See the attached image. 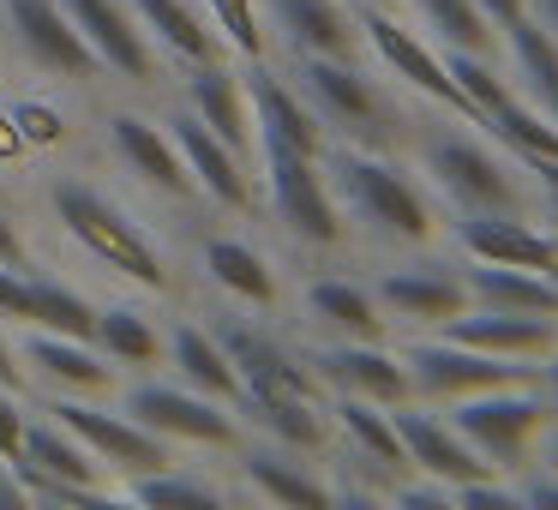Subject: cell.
Instances as JSON below:
<instances>
[{
    "label": "cell",
    "instance_id": "60d3db41",
    "mask_svg": "<svg viewBox=\"0 0 558 510\" xmlns=\"http://www.w3.org/2000/svg\"><path fill=\"white\" fill-rule=\"evenodd\" d=\"M13 126L25 145H61L66 138V121L49 109V102H13Z\"/></svg>",
    "mask_w": 558,
    "mask_h": 510
},
{
    "label": "cell",
    "instance_id": "d4e9b609",
    "mask_svg": "<svg viewBox=\"0 0 558 510\" xmlns=\"http://www.w3.org/2000/svg\"><path fill=\"white\" fill-rule=\"evenodd\" d=\"M481 126H486V133H493L505 150H517L529 169H541L546 181H558V126L546 121L534 102H522L517 90H505V97H498L493 109L481 114Z\"/></svg>",
    "mask_w": 558,
    "mask_h": 510
},
{
    "label": "cell",
    "instance_id": "836d02e7",
    "mask_svg": "<svg viewBox=\"0 0 558 510\" xmlns=\"http://www.w3.org/2000/svg\"><path fill=\"white\" fill-rule=\"evenodd\" d=\"M205 270H210V282H217L222 294H234V301H246V306H270L277 301V270L265 265V253L258 246H246V241H210L205 246Z\"/></svg>",
    "mask_w": 558,
    "mask_h": 510
},
{
    "label": "cell",
    "instance_id": "4fadbf2b",
    "mask_svg": "<svg viewBox=\"0 0 558 510\" xmlns=\"http://www.w3.org/2000/svg\"><path fill=\"white\" fill-rule=\"evenodd\" d=\"M169 138H174V150H181V162H186V174H193L198 193L217 198L222 210H253V174H246V157L222 145L193 109H181L169 121Z\"/></svg>",
    "mask_w": 558,
    "mask_h": 510
},
{
    "label": "cell",
    "instance_id": "f5cc1de1",
    "mask_svg": "<svg viewBox=\"0 0 558 510\" xmlns=\"http://www.w3.org/2000/svg\"><path fill=\"white\" fill-rule=\"evenodd\" d=\"M541 385H546V390H553V397H558V349L546 354V366H541Z\"/></svg>",
    "mask_w": 558,
    "mask_h": 510
},
{
    "label": "cell",
    "instance_id": "9c48e42d",
    "mask_svg": "<svg viewBox=\"0 0 558 510\" xmlns=\"http://www.w3.org/2000/svg\"><path fill=\"white\" fill-rule=\"evenodd\" d=\"M54 421L102 462V469H121V474H157L174 469L169 457V438H157L150 426H138L133 414H109V409H90V402L61 397L54 402Z\"/></svg>",
    "mask_w": 558,
    "mask_h": 510
},
{
    "label": "cell",
    "instance_id": "ee69618b",
    "mask_svg": "<svg viewBox=\"0 0 558 510\" xmlns=\"http://www.w3.org/2000/svg\"><path fill=\"white\" fill-rule=\"evenodd\" d=\"M517 493H522V505H541V510H553V505H558V474H553V469H541L529 486H517Z\"/></svg>",
    "mask_w": 558,
    "mask_h": 510
},
{
    "label": "cell",
    "instance_id": "44dd1931",
    "mask_svg": "<svg viewBox=\"0 0 558 510\" xmlns=\"http://www.w3.org/2000/svg\"><path fill=\"white\" fill-rule=\"evenodd\" d=\"M253 126H258V145L270 150H301V157L325 150V121L313 114V102L270 73H253Z\"/></svg>",
    "mask_w": 558,
    "mask_h": 510
},
{
    "label": "cell",
    "instance_id": "e575fe53",
    "mask_svg": "<svg viewBox=\"0 0 558 510\" xmlns=\"http://www.w3.org/2000/svg\"><path fill=\"white\" fill-rule=\"evenodd\" d=\"M19 457L37 462L43 474H61V481H78V486H102V462L90 457L85 445H78L73 433H66L61 421H25V445H19Z\"/></svg>",
    "mask_w": 558,
    "mask_h": 510
},
{
    "label": "cell",
    "instance_id": "681fc988",
    "mask_svg": "<svg viewBox=\"0 0 558 510\" xmlns=\"http://www.w3.org/2000/svg\"><path fill=\"white\" fill-rule=\"evenodd\" d=\"M522 13L534 19V25H546L558 37V0H522Z\"/></svg>",
    "mask_w": 558,
    "mask_h": 510
},
{
    "label": "cell",
    "instance_id": "603a6c76",
    "mask_svg": "<svg viewBox=\"0 0 558 510\" xmlns=\"http://www.w3.org/2000/svg\"><path fill=\"white\" fill-rule=\"evenodd\" d=\"M270 25L282 31L294 54H337V61H354V19L342 13L337 0H265Z\"/></svg>",
    "mask_w": 558,
    "mask_h": 510
},
{
    "label": "cell",
    "instance_id": "5bb4252c",
    "mask_svg": "<svg viewBox=\"0 0 558 510\" xmlns=\"http://www.w3.org/2000/svg\"><path fill=\"white\" fill-rule=\"evenodd\" d=\"M457 246L474 265H517V270L558 277V234H541L522 217H505V210H462Z\"/></svg>",
    "mask_w": 558,
    "mask_h": 510
},
{
    "label": "cell",
    "instance_id": "7bdbcfd3",
    "mask_svg": "<svg viewBox=\"0 0 558 510\" xmlns=\"http://www.w3.org/2000/svg\"><path fill=\"white\" fill-rule=\"evenodd\" d=\"M25 445V409H19V390L0 385V462H13Z\"/></svg>",
    "mask_w": 558,
    "mask_h": 510
},
{
    "label": "cell",
    "instance_id": "e0dca14e",
    "mask_svg": "<svg viewBox=\"0 0 558 510\" xmlns=\"http://www.w3.org/2000/svg\"><path fill=\"white\" fill-rule=\"evenodd\" d=\"M390 421H397V438H402V450H409V469L433 474V481H445V486L486 481V474H493V462L474 457L469 438H462L450 421H438V414H414V409H402V402H397Z\"/></svg>",
    "mask_w": 558,
    "mask_h": 510
},
{
    "label": "cell",
    "instance_id": "8fae6325",
    "mask_svg": "<svg viewBox=\"0 0 558 510\" xmlns=\"http://www.w3.org/2000/svg\"><path fill=\"white\" fill-rule=\"evenodd\" d=\"M7 7V25H13L19 49L31 66L54 78H90L97 73V54L85 49V37L73 31V19L61 13V0H0Z\"/></svg>",
    "mask_w": 558,
    "mask_h": 510
},
{
    "label": "cell",
    "instance_id": "30bf717a",
    "mask_svg": "<svg viewBox=\"0 0 558 510\" xmlns=\"http://www.w3.org/2000/svg\"><path fill=\"white\" fill-rule=\"evenodd\" d=\"M126 414H133L138 426H150L157 438H186V445H234L241 438V426H234V414L222 409V402L198 397V390L186 385H138L133 397H126Z\"/></svg>",
    "mask_w": 558,
    "mask_h": 510
},
{
    "label": "cell",
    "instance_id": "2e32d148",
    "mask_svg": "<svg viewBox=\"0 0 558 510\" xmlns=\"http://www.w3.org/2000/svg\"><path fill=\"white\" fill-rule=\"evenodd\" d=\"M450 342H469L481 354L498 361H546L558 349V318H534V313H498V306H469L445 325Z\"/></svg>",
    "mask_w": 558,
    "mask_h": 510
},
{
    "label": "cell",
    "instance_id": "8d00e7d4",
    "mask_svg": "<svg viewBox=\"0 0 558 510\" xmlns=\"http://www.w3.org/2000/svg\"><path fill=\"white\" fill-rule=\"evenodd\" d=\"M31 325L54 330V337H85L90 342V330H97V306H90L78 289H66V282L31 277Z\"/></svg>",
    "mask_w": 558,
    "mask_h": 510
},
{
    "label": "cell",
    "instance_id": "4dcf8cb0",
    "mask_svg": "<svg viewBox=\"0 0 558 510\" xmlns=\"http://www.w3.org/2000/svg\"><path fill=\"white\" fill-rule=\"evenodd\" d=\"M505 37H510V54H517L522 85H529V102H534V109H541L546 121L558 126V37H553L546 25H534L529 13L510 19Z\"/></svg>",
    "mask_w": 558,
    "mask_h": 510
},
{
    "label": "cell",
    "instance_id": "9a60e30c",
    "mask_svg": "<svg viewBox=\"0 0 558 510\" xmlns=\"http://www.w3.org/2000/svg\"><path fill=\"white\" fill-rule=\"evenodd\" d=\"M313 378H325L337 397H361L378 402V409H397L409 402V366L397 354H385L378 342H337V349H318L313 354Z\"/></svg>",
    "mask_w": 558,
    "mask_h": 510
},
{
    "label": "cell",
    "instance_id": "c3c4849f",
    "mask_svg": "<svg viewBox=\"0 0 558 510\" xmlns=\"http://www.w3.org/2000/svg\"><path fill=\"white\" fill-rule=\"evenodd\" d=\"M474 7H481V13H486V19H493V25H498V31H505V25H510V19H522V0H474Z\"/></svg>",
    "mask_w": 558,
    "mask_h": 510
},
{
    "label": "cell",
    "instance_id": "7a4b0ae2",
    "mask_svg": "<svg viewBox=\"0 0 558 510\" xmlns=\"http://www.w3.org/2000/svg\"><path fill=\"white\" fill-rule=\"evenodd\" d=\"M49 210H54V222H61V229L73 234V241L85 246L102 270L138 282V289H169L162 246L150 241V234L138 229V222L126 217L109 193H97V186H85V181H54L49 186Z\"/></svg>",
    "mask_w": 558,
    "mask_h": 510
},
{
    "label": "cell",
    "instance_id": "7dc6e473",
    "mask_svg": "<svg viewBox=\"0 0 558 510\" xmlns=\"http://www.w3.org/2000/svg\"><path fill=\"white\" fill-rule=\"evenodd\" d=\"M25 258V241H19V229H13V217L0 210V265H19Z\"/></svg>",
    "mask_w": 558,
    "mask_h": 510
},
{
    "label": "cell",
    "instance_id": "f546056e",
    "mask_svg": "<svg viewBox=\"0 0 558 510\" xmlns=\"http://www.w3.org/2000/svg\"><path fill=\"white\" fill-rule=\"evenodd\" d=\"M241 474H246V486H253L258 498H270V505H306V510H325V505H337V498H342L330 481L306 474L301 462H289L282 450H246Z\"/></svg>",
    "mask_w": 558,
    "mask_h": 510
},
{
    "label": "cell",
    "instance_id": "1f68e13d",
    "mask_svg": "<svg viewBox=\"0 0 558 510\" xmlns=\"http://www.w3.org/2000/svg\"><path fill=\"white\" fill-rule=\"evenodd\" d=\"M241 414L270 433L282 450H318L325 445V414L313 409V397H258V390H241Z\"/></svg>",
    "mask_w": 558,
    "mask_h": 510
},
{
    "label": "cell",
    "instance_id": "d6986e66",
    "mask_svg": "<svg viewBox=\"0 0 558 510\" xmlns=\"http://www.w3.org/2000/svg\"><path fill=\"white\" fill-rule=\"evenodd\" d=\"M109 145H114V157H121V169L138 174L145 186H157V193H169V198H193L198 193L193 174H186V162H181V150H174V138H169V126L145 121V114H114Z\"/></svg>",
    "mask_w": 558,
    "mask_h": 510
},
{
    "label": "cell",
    "instance_id": "816d5d0a",
    "mask_svg": "<svg viewBox=\"0 0 558 510\" xmlns=\"http://www.w3.org/2000/svg\"><path fill=\"white\" fill-rule=\"evenodd\" d=\"M19 150H25V138H19L13 114H0V157H19Z\"/></svg>",
    "mask_w": 558,
    "mask_h": 510
},
{
    "label": "cell",
    "instance_id": "8992f818",
    "mask_svg": "<svg viewBox=\"0 0 558 510\" xmlns=\"http://www.w3.org/2000/svg\"><path fill=\"white\" fill-rule=\"evenodd\" d=\"M402 366H409V390L426 402H462V397H481V390L522 385V378H529L522 361H498V354H481V349L450 342V337L402 349Z\"/></svg>",
    "mask_w": 558,
    "mask_h": 510
},
{
    "label": "cell",
    "instance_id": "83f0119b",
    "mask_svg": "<svg viewBox=\"0 0 558 510\" xmlns=\"http://www.w3.org/2000/svg\"><path fill=\"white\" fill-rule=\"evenodd\" d=\"M169 361H174V373H181V385L198 390V397H210V402H234V397H241V373H234V361L222 354V342L210 337V330L181 325L169 337Z\"/></svg>",
    "mask_w": 558,
    "mask_h": 510
},
{
    "label": "cell",
    "instance_id": "f6af8a7d",
    "mask_svg": "<svg viewBox=\"0 0 558 510\" xmlns=\"http://www.w3.org/2000/svg\"><path fill=\"white\" fill-rule=\"evenodd\" d=\"M397 505H450V486H445V481H426V486H397Z\"/></svg>",
    "mask_w": 558,
    "mask_h": 510
},
{
    "label": "cell",
    "instance_id": "f35d334b",
    "mask_svg": "<svg viewBox=\"0 0 558 510\" xmlns=\"http://www.w3.org/2000/svg\"><path fill=\"white\" fill-rule=\"evenodd\" d=\"M133 498H138V505H157V510H169V505H193V510L222 505V493L205 481V474H174V469L138 474V481H133Z\"/></svg>",
    "mask_w": 558,
    "mask_h": 510
},
{
    "label": "cell",
    "instance_id": "74e56055",
    "mask_svg": "<svg viewBox=\"0 0 558 510\" xmlns=\"http://www.w3.org/2000/svg\"><path fill=\"white\" fill-rule=\"evenodd\" d=\"M414 13L426 19V31L445 37V49H462V54L493 49V19H486L474 0H414Z\"/></svg>",
    "mask_w": 558,
    "mask_h": 510
},
{
    "label": "cell",
    "instance_id": "ab89813d",
    "mask_svg": "<svg viewBox=\"0 0 558 510\" xmlns=\"http://www.w3.org/2000/svg\"><path fill=\"white\" fill-rule=\"evenodd\" d=\"M210 19H217L222 42L234 54H265V25H258V0H210Z\"/></svg>",
    "mask_w": 558,
    "mask_h": 510
},
{
    "label": "cell",
    "instance_id": "ac0fdd59",
    "mask_svg": "<svg viewBox=\"0 0 558 510\" xmlns=\"http://www.w3.org/2000/svg\"><path fill=\"white\" fill-rule=\"evenodd\" d=\"M19 361H25L31 378H43V385L61 390V397H97V390L114 385L109 354H102L97 342H85V337H54V330H37V337H25Z\"/></svg>",
    "mask_w": 558,
    "mask_h": 510
},
{
    "label": "cell",
    "instance_id": "cb8c5ba5",
    "mask_svg": "<svg viewBox=\"0 0 558 510\" xmlns=\"http://www.w3.org/2000/svg\"><path fill=\"white\" fill-rule=\"evenodd\" d=\"M186 109H193L229 150H241V157L253 150V114H246V90H241V78H234L222 61L193 66V78H186Z\"/></svg>",
    "mask_w": 558,
    "mask_h": 510
},
{
    "label": "cell",
    "instance_id": "ba28073f",
    "mask_svg": "<svg viewBox=\"0 0 558 510\" xmlns=\"http://www.w3.org/2000/svg\"><path fill=\"white\" fill-rule=\"evenodd\" d=\"M354 31H361V37L373 42V54H378V61H385L390 73H397L402 85H409V90H421L426 102H438V109L462 114L469 126H481V109H474V102L462 97V85L450 78L445 54H433L421 37H414V31H402L397 19H390V13H378V7H366V13H361V25H354Z\"/></svg>",
    "mask_w": 558,
    "mask_h": 510
},
{
    "label": "cell",
    "instance_id": "52a82bcc",
    "mask_svg": "<svg viewBox=\"0 0 558 510\" xmlns=\"http://www.w3.org/2000/svg\"><path fill=\"white\" fill-rule=\"evenodd\" d=\"M265 174H270V210H277V222L294 241H306V246H337L342 241V210H337L330 181L318 174V157L265 145Z\"/></svg>",
    "mask_w": 558,
    "mask_h": 510
},
{
    "label": "cell",
    "instance_id": "b9f144b4",
    "mask_svg": "<svg viewBox=\"0 0 558 510\" xmlns=\"http://www.w3.org/2000/svg\"><path fill=\"white\" fill-rule=\"evenodd\" d=\"M0 318L31 325V277H19V265H0Z\"/></svg>",
    "mask_w": 558,
    "mask_h": 510
},
{
    "label": "cell",
    "instance_id": "7c38bea8",
    "mask_svg": "<svg viewBox=\"0 0 558 510\" xmlns=\"http://www.w3.org/2000/svg\"><path fill=\"white\" fill-rule=\"evenodd\" d=\"M61 13L73 19L85 49L97 54V66H109V73H121V78L157 73V54H150V37L133 19V7H121V0H61Z\"/></svg>",
    "mask_w": 558,
    "mask_h": 510
},
{
    "label": "cell",
    "instance_id": "7402d4cb",
    "mask_svg": "<svg viewBox=\"0 0 558 510\" xmlns=\"http://www.w3.org/2000/svg\"><path fill=\"white\" fill-rule=\"evenodd\" d=\"M378 306L397 313L402 325H450L457 313H469V289L445 270H385Z\"/></svg>",
    "mask_w": 558,
    "mask_h": 510
},
{
    "label": "cell",
    "instance_id": "5b68a950",
    "mask_svg": "<svg viewBox=\"0 0 558 510\" xmlns=\"http://www.w3.org/2000/svg\"><path fill=\"white\" fill-rule=\"evenodd\" d=\"M433 186L450 198L457 210H505V217H522V181L481 145V138H457V133H438L426 138L421 150Z\"/></svg>",
    "mask_w": 558,
    "mask_h": 510
},
{
    "label": "cell",
    "instance_id": "4316f807",
    "mask_svg": "<svg viewBox=\"0 0 558 510\" xmlns=\"http://www.w3.org/2000/svg\"><path fill=\"white\" fill-rule=\"evenodd\" d=\"M306 313H313V325L337 330L342 342H378L385 337V313H378V294L361 289V282L349 277H325L306 289Z\"/></svg>",
    "mask_w": 558,
    "mask_h": 510
},
{
    "label": "cell",
    "instance_id": "f907efd6",
    "mask_svg": "<svg viewBox=\"0 0 558 510\" xmlns=\"http://www.w3.org/2000/svg\"><path fill=\"white\" fill-rule=\"evenodd\" d=\"M553 414H558V409H553ZM534 445H541V469L558 474V421H546V433L534 438Z\"/></svg>",
    "mask_w": 558,
    "mask_h": 510
},
{
    "label": "cell",
    "instance_id": "484cf974",
    "mask_svg": "<svg viewBox=\"0 0 558 510\" xmlns=\"http://www.w3.org/2000/svg\"><path fill=\"white\" fill-rule=\"evenodd\" d=\"M469 306H498V313H534V318H558V277L541 270H517V265H474L462 277Z\"/></svg>",
    "mask_w": 558,
    "mask_h": 510
},
{
    "label": "cell",
    "instance_id": "277c9868",
    "mask_svg": "<svg viewBox=\"0 0 558 510\" xmlns=\"http://www.w3.org/2000/svg\"><path fill=\"white\" fill-rule=\"evenodd\" d=\"M553 421V390H522V385H498L481 390V397H462L450 402V426L469 438L474 457L493 462V474H517L529 469L534 457V438L546 433Z\"/></svg>",
    "mask_w": 558,
    "mask_h": 510
},
{
    "label": "cell",
    "instance_id": "3957f363",
    "mask_svg": "<svg viewBox=\"0 0 558 510\" xmlns=\"http://www.w3.org/2000/svg\"><path fill=\"white\" fill-rule=\"evenodd\" d=\"M294 78H301L294 90L313 102V114L325 126H337L349 145L385 150L390 138H397V102H390L354 61H337V54H294Z\"/></svg>",
    "mask_w": 558,
    "mask_h": 510
},
{
    "label": "cell",
    "instance_id": "f1b7e54d",
    "mask_svg": "<svg viewBox=\"0 0 558 510\" xmlns=\"http://www.w3.org/2000/svg\"><path fill=\"white\" fill-rule=\"evenodd\" d=\"M133 19L145 25V37H157L162 49H174L181 61H193V66L222 61V37L186 7V0H133Z\"/></svg>",
    "mask_w": 558,
    "mask_h": 510
},
{
    "label": "cell",
    "instance_id": "ffe728a7",
    "mask_svg": "<svg viewBox=\"0 0 558 510\" xmlns=\"http://www.w3.org/2000/svg\"><path fill=\"white\" fill-rule=\"evenodd\" d=\"M217 342L234 361V373H241V390H258V397H313V366H301L282 342H270L265 330L222 325Z\"/></svg>",
    "mask_w": 558,
    "mask_h": 510
},
{
    "label": "cell",
    "instance_id": "d6a6232c",
    "mask_svg": "<svg viewBox=\"0 0 558 510\" xmlns=\"http://www.w3.org/2000/svg\"><path fill=\"white\" fill-rule=\"evenodd\" d=\"M337 421H342V433H349L354 462H361V469H378V474H402V469H409V450H402V438H397V421L378 414V402L342 397L337 402Z\"/></svg>",
    "mask_w": 558,
    "mask_h": 510
},
{
    "label": "cell",
    "instance_id": "d590c367",
    "mask_svg": "<svg viewBox=\"0 0 558 510\" xmlns=\"http://www.w3.org/2000/svg\"><path fill=\"white\" fill-rule=\"evenodd\" d=\"M90 342H97L109 361H121V366H150L162 354L157 325H150L138 306H97V330H90Z\"/></svg>",
    "mask_w": 558,
    "mask_h": 510
},
{
    "label": "cell",
    "instance_id": "bcb514c9",
    "mask_svg": "<svg viewBox=\"0 0 558 510\" xmlns=\"http://www.w3.org/2000/svg\"><path fill=\"white\" fill-rule=\"evenodd\" d=\"M0 385H7V390L25 385V366H19V354H13V342H7V330H0Z\"/></svg>",
    "mask_w": 558,
    "mask_h": 510
},
{
    "label": "cell",
    "instance_id": "6da1fadb",
    "mask_svg": "<svg viewBox=\"0 0 558 510\" xmlns=\"http://www.w3.org/2000/svg\"><path fill=\"white\" fill-rule=\"evenodd\" d=\"M330 193L342 198V210H349L373 241L421 246V241H433V229H438V210H433V198H426V186L414 181L409 169L385 162L378 150L342 145L337 150V174H330Z\"/></svg>",
    "mask_w": 558,
    "mask_h": 510
}]
</instances>
